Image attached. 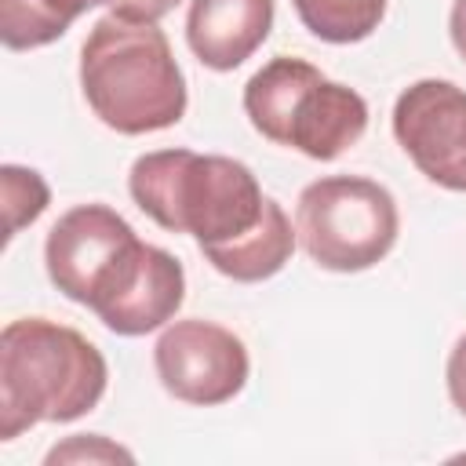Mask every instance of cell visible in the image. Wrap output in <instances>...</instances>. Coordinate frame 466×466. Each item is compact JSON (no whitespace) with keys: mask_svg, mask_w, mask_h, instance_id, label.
<instances>
[{"mask_svg":"<svg viewBox=\"0 0 466 466\" xmlns=\"http://www.w3.org/2000/svg\"><path fill=\"white\" fill-rule=\"evenodd\" d=\"M44 266L69 302L87 306L124 339L164 328L186 299L182 262L138 240L131 222L106 204L69 208L47 233Z\"/></svg>","mask_w":466,"mask_h":466,"instance_id":"obj_1","label":"cell"},{"mask_svg":"<svg viewBox=\"0 0 466 466\" xmlns=\"http://www.w3.org/2000/svg\"><path fill=\"white\" fill-rule=\"evenodd\" d=\"M109 382L106 357L80 331L47 317H18L0 331V441L36 422L87 415Z\"/></svg>","mask_w":466,"mask_h":466,"instance_id":"obj_2","label":"cell"},{"mask_svg":"<svg viewBox=\"0 0 466 466\" xmlns=\"http://www.w3.org/2000/svg\"><path fill=\"white\" fill-rule=\"evenodd\" d=\"M80 87L91 113L120 131H164L186 113V76L157 22L106 15L80 47Z\"/></svg>","mask_w":466,"mask_h":466,"instance_id":"obj_3","label":"cell"},{"mask_svg":"<svg viewBox=\"0 0 466 466\" xmlns=\"http://www.w3.org/2000/svg\"><path fill=\"white\" fill-rule=\"evenodd\" d=\"M131 200L164 229L197 237L200 248L248 233L266 208L248 164L218 153L157 149L142 153L127 175Z\"/></svg>","mask_w":466,"mask_h":466,"instance_id":"obj_4","label":"cell"},{"mask_svg":"<svg viewBox=\"0 0 466 466\" xmlns=\"http://www.w3.org/2000/svg\"><path fill=\"white\" fill-rule=\"evenodd\" d=\"M244 113L262 138L313 160L342 157L368 127V102L353 87L288 55L266 62L244 84Z\"/></svg>","mask_w":466,"mask_h":466,"instance_id":"obj_5","label":"cell"},{"mask_svg":"<svg viewBox=\"0 0 466 466\" xmlns=\"http://www.w3.org/2000/svg\"><path fill=\"white\" fill-rule=\"evenodd\" d=\"M295 233L320 269L360 273L393 251L400 215L386 186L360 175H328L299 193Z\"/></svg>","mask_w":466,"mask_h":466,"instance_id":"obj_6","label":"cell"},{"mask_svg":"<svg viewBox=\"0 0 466 466\" xmlns=\"http://www.w3.org/2000/svg\"><path fill=\"white\" fill-rule=\"evenodd\" d=\"M153 364L160 386L186 404L215 408L233 400L251 371L248 346L215 320H175L160 331L153 346Z\"/></svg>","mask_w":466,"mask_h":466,"instance_id":"obj_7","label":"cell"},{"mask_svg":"<svg viewBox=\"0 0 466 466\" xmlns=\"http://www.w3.org/2000/svg\"><path fill=\"white\" fill-rule=\"evenodd\" d=\"M393 138L437 186L466 193V91L451 80H415L393 102Z\"/></svg>","mask_w":466,"mask_h":466,"instance_id":"obj_8","label":"cell"},{"mask_svg":"<svg viewBox=\"0 0 466 466\" xmlns=\"http://www.w3.org/2000/svg\"><path fill=\"white\" fill-rule=\"evenodd\" d=\"M273 29V0H189L186 44L200 66L229 73L248 62Z\"/></svg>","mask_w":466,"mask_h":466,"instance_id":"obj_9","label":"cell"},{"mask_svg":"<svg viewBox=\"0 0 466 466\" xmlns=\"http://www.w3.org/2000/svg\"><path fill=\"white\" fill-rule=\"evenodd\" d=\"M295 229H291V218L284 215V208L266 197V208H262V218L240 233L237 240H226V244H208L200 248L204 258L229 280L237 284H258V280H269L273 273H280L295 251Z\"/></svg>","mask_w":466,"mask_h":466,"instance_id":"obj_10","label":"cell"},{"mask_svg":"<svg viewBox=\"0 0 466 466\" xmlns=\"http://www.w3.org/2000/svg\"><path fill=\"white\" fill-rule=\"evenodd\" d=\"M109 0H0V40L11 51L55 44L84 11Z\"/></svg>","mask_w":466,"mask_h":466,"instance_id":"obj_11","label":"cell"},{"mask_svg":"<svg viewBox=\"0 0 466 466\" xmlns=\"http://www.w3.org/2000/svg\"><path fill=\"white\" fill-rule=\"evenodd\" d=\"M291 4L302 25L328 44L368 40L386 15V0H291Z\"/></svg>","mask_w":466,"mask_h":466,"instance_id":"obj_12","label":"cell"},{"mask_svg":"<svg viewBox=\"0 0 466 466\" xmlns=\"http://www.w3.org/2000/svg\"><path fill=\"white\" fill-rule=\"evenodd\" d=\"M4 208H7V237H15L25 222L40 218L47 208V186L33 167L4 164Z\"/></svg>","mask_w":466,"mask_h":466,"instance_id":"obj_13","label":"cell"},{"mask_svg":"<svg viewBox=\"0 0 466 466\" xmlns=\"http://www.w3.org/2000/svg\"><path fill=\"white\" fill-rule=\"evenodd\" d=\"M106 462V459H124V462H131V451L127 448H120V444H109L106 437H98V433H80V437H73V441H66V444H58V448H51L47 451V466L51 462Z\"/></svg>","mask_w":466,"mask_h":466,"instance_id":"obj_14","label":"cell"},{"mask_svg":"<svg viewBox=\"0 0 466 466\" xmlns=\"http://www.w3.org/2000/svg\"><path fill=\"white\" fill-rule=\"evenodd\" d=\"M444 382H448V397L459 408V415H466V335H459V342L448 353V368H444Z\"/></svg>","mask_w":466,"mask_h":466,"instance_id":"obj_15","label":"cell"},{"mask_svg":"<svg viewBox=\"0 0 466 466\" xmlns=\"http://www.w3.org/2000/svg\"><path fill=\"white\" fill-rule=\"evenodd\" d=\"M178 0H109V15L131 18V22H160L167 11H175Z\"/></svg>","mask_w":466,"mask_h":466,"instance_id":"obj_16","label":"cell"},{"mask_svg":"<svg viewBox=\"0 0 466 466\" xmlns=\"http://www.w3.org/2000/svg\"><path fill=\"white\" fill-rule=\"evenodd\" d=\"M448 33H451L455 51L466 58V0H455V4H451V15H448Z\"/></svg>","mask_w":466,"mask_h":466,"instance_id":"obj_17","label":"cell"}]
</instances>
